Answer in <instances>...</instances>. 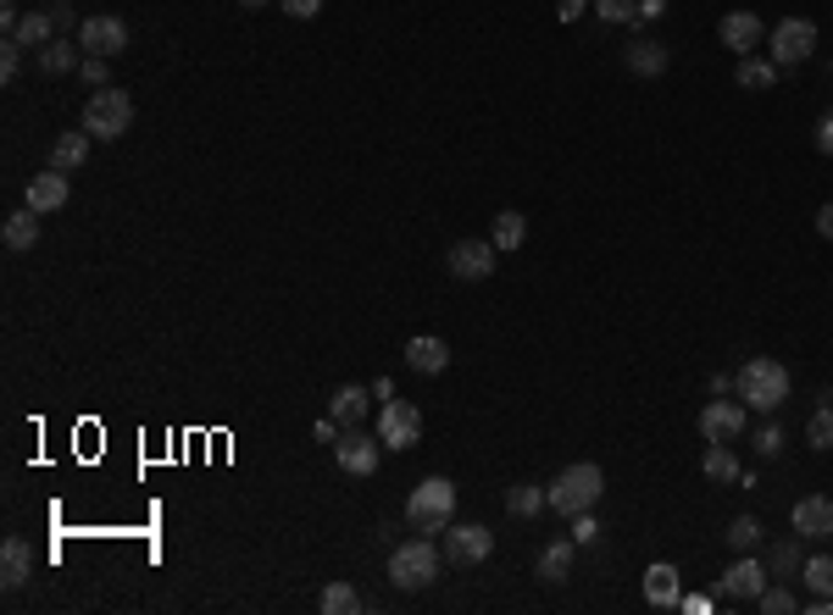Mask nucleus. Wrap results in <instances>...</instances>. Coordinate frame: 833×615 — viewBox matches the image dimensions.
<instances>
[{
  "mask_svg": "<svg viewBox=\"0 0 833 615\" xmlns=\"http://www.w3.org/2000/svg\"><path fill=\"white\" fill-rule=\"evenodd\" d=\"M733 394L744 399V410L772 416V410L789 399V366H783V361H772V355H755V361H744V366H739Z\"/></svg>",
  "mask_w": 833,
  "mask_h": 615,
  "instance_id": "f257e3e1",
  "label": "nucleus"
},
{
  "mask_svg": "<svg viewBox=\"0 0 833 615\" xmlns=\"http://www.w3.org/2000/svg\"><path fill=\"white\" fill-rule=\"evenodd\" d=\"M445 565H451V560H445V549H434L429 532H423V538H405V543L389 549V582H394L400 593H416V587L440 582Z\"/></svg>",
  "mask_w": 833,
  "mask_h": 615,
  "instance_id": "f03ea898",
  "label": "nucleus"
},
{
  "mask_svg": "<svg viewBox=\"0 0 833 615\" xmlns=\"http://www.w3.org/2000/svg\"><path fill=\"white\" fill-rule=\"evenodd\" d=\"M600 493H606V471L595 466V460H578V466H567L556 482H545V504L556 510V515H578V510H595L600 504Z\"/></svg>",
  "mask_w": 833,
  "mask_h": 615,
  "instance_id": "7ed1b4c3",
  "label": "nucleus"
},
{
  "mask_svg": "<svg viewBox=\"0 0 833 615\" xmlns=\"http://www.w3.org/2000/svg\"><path fill=\"white\" fill-rule=\"evenodd\" d=\"M456 521V482L451 477H423L405 499V527L411 532H445Z\"/></svg>",
  "mask_w": 833,
  "mask_h": 615,
  "instance_id": "20e7f679",
  "label": "nucleus"
},
{
  "mask_svg": "<svg viewBox=\"0 0 833 615\" xmlns=\"http://www.w3.org/2000/svg\"><path fill=\"white\" fill-rule=\"evenodd\" d=\"M811 51H816V23H811V18H783V23L767 34V62H772L778 73L811 62Z\"/></svg>",
  "mask_w": 833,
  "mask_h": 615,
  "instance_id": "39448f33",
  "label": "nucleus"
},
{
  "mask_svg": "<svg viewBox=\"0 0 833 615\" xmlns=\"http://www.w3.org/2000/svg\"><path fill=\"white\" fill-rule=\"evenodd\" d=\"M134 128V101L123 90H95L90 106H84V134L95 139H123Z\"/></svg>",
  "mask_w": 833,
  "mask_h": 615,
  "instance_id": "423d86ee",
  "label": "nucleus"
},
{
  "mask_svg": "<svg viewBox=\"0 0 833 615\" xmlns=\"http://www.w3.org/2000/svg\"><path fill=\"white\" fill-rule=\"evenodd\" d=\"M378 438H383V449H416V444H423V410L394 394L378 410Z\"/></svg>",
  "mask_w": 833,
  "mask_h": 615,
  "instance_id": "0eeeda50",
  "label": "nucleus"
},
{
  "mask_svg": "<svg viewBox=\"0 0 833 615\" xmlns=\"http://www.w3.org/2000/svg\"><path fill=\"white\" fill-rule=\"evenodd\" d=\"M440 538H445L440 549H445V560H451V565H484V560L495 554V532H490V527H479V521H462V527L451 521Z\"/></svg>",
  "mask_w": 833,
  "mask_h": 615,
  "instance_id": "6e6552de",
  "label": "nucleus"
},
{
  "mask_svg": "<svg viewBox=\"0 0 833 615\" xmlns=\"http://www.w3.org/2000/svg\"><path fill=\"white\" fill-rule=\"evenodd\" d=\"M333 460H339V471L344 477H372L378 471V460H383V438L378 432H339V444H333Z\"/></svg>",
  "mask_w": 833,
  "mask_h": 615,
  "instance_id": "1a4fd4ad",
  "label": "nucleus"
},
{
  "mask_svg": "<svg viewBox=\"0 0 833 615\" xmlns=\"http://www.w3.org/2000/svg\"><path fill=\"white\" fill-rule=\"evenodd\" d=\"M495 239H456L451 244V256H445V267H451V278H462V283H484L490 272H495Z\"/></svg>",
  "mask_w": 833,
  "mask_h": 615,
  "instance_id": "9d476101",
  "label": "nucleus"
},
{
  "mask_svg": "<svg viewBox=\"0 0 833 615\" xmlns=\"http://www.w3.org/2000/svg\"><path fill=\"white\" fill-rule=\"evenodd\" d=\"M79 45H84V56H106V62H112V56L128 51V23H123V18H106V12H101V18H84V23H79Z\"/></svg>",
  "mask_w": 833,
  "mask_h": 615,
  "instance_id": "9b49d317",
  "label": "nucleus"
},
{
  "mask_svg": "<svg viewBox=\"0 0 833 615\" xmlns=\"http://www.w3.org/2000/svg\"><path fill=\"white\" fill-rule=\"evenodd\" d=\"M744 432V399H711V405H700V438L706 444H733Z\"/></svg>",
  "mask_w": 833,
  "mask_h": 615,
  "instance_id": "f8f14e48",
  "label": "nucleus"
},
{
  "mask_svg": "<svg viewBox=\"0 0 833 615\" xmlns=\"http://www.w3.org/2000/svg\"><path fill=\"white\" fill-rule=\"evenodd\" d=\"M772 576H767V560H755V554H739L728 571H722V582H717V593L722 598H761V587H767Z\"/></svg>",
  "mask_w": 833,
  "mask_h": 615,
  "instance_id": "ddd939ff",
  "label": "nucleus"
},
{
  "mask_svg": "<svg viewBox=\"0 0 833 615\" xmlns=\"http://www.w3.org/2000/svg\"><path fill=\"white\" fill-rule=\"evenodd\" d=\"M717 40H722L733 56H755V45L767 40V29H761L755 12H728V18L717 23Z\"/></svg>",
  "mask_w": 833,
  "mask_h": 615,
  "instance_id": "4468645a",
  "label": "nucleus"
},
{
  "mask_svg": "<svg viewBox=\"0 0 833 615\" xmlns=\"http://www.w3.org/2000/svg\"><path fill=\"white\" fill-rule=\"evenodd\" d=\"M794 532L805 538V543H816V538H833V499L827 493H805L800 504H794Z\"/></svg>",
  "mask_w": 833,
  "mask_h": 615,
  "instance_id": "2eb2a0df",
  "label": "nucleus"
},
{
  "mask_svg": "<svg viewBox=\"0 0 833 615\" xmlns=\"http://www.w3.org/2000/svg\"><path fill=\"white\" fill-rule=\"evenodd\" d=\"M623 62H628V73H634V79H661L672 56H667V45H656V40L634 34V40H628V51H623Z\"/></svg>",
  "mask_w": 833,
  "mask_h": 615,
  "instance_id": "dca6fc26",
  "label": "nucleus"
},
{
  "mask_svg": "<svg viewBox=\"0 0 833 615\" xmlns=\"http://www.w3.org/2000/svg\"><path fill=\"white\" fill-rule=\"evenodd\" d=\"M68 195H73V189H68V173L45 167L40 178H29V200H23V206H34V211L45 217V211H62V206H68Z\"/></svg>",
  "mask_w": 833,
  "mask_h": 615,
  "instance_id": "f3484780",
  "label": "nucleus"
},
{
  "mask_svg": "<svg viewBox=\"0 0 833 615\" xmlns=\"http://www.w3.org/2000/svg\"><path fill=\"white\" fill-rule=\"evenodd\" d=\"M645 598H650L656 609H678L683 582H678V565H672V560H656V565L645 571Z\"/></svg>",
  "mask_w": 833,
  "mask_h": 615,
  "instance_id": "a211bd4d",
  "label": "nucleus"
},
{
  "mask_svg": "<svg viewBox=\"0 0 833 615\" xmlns=\"http://www.w3.org/2000/svg\"><path fill=\"white\" fill-rule=\"evenodd\" d=\"M405 366L423 372V377H440V372L451 366V344H445V338H429V333L411 338V344H405Z\"/></svg>",
  "mask_w": 833,
  "mask_h": 615,
  "instance_id": "6ab92c4d",
  "label": "nucleus"
},
{
  "mask_svg": "<svg viewBox=\"0 0 833 615\" xmlns=\"http://www.w3.org/2000/svg\"><path fill=\"white\" fill-rule=\"evenodd\" d=\"M573 560H578V543H573V538H556V543H545V549H539V582L562 587V582L573 576Z\"/></svg>",
  "mask_w": 833,
  "mask_h": 615,
  "instance_id": "aec40b11",
  "label": "nucleus"
},
{
  "mask_svg": "<svg viewBox=\"0 0 833 615\" xmlns=\"http://www.w3.org/2000/svg\"><path fill=\"white\" fill-rule=\"evenodd\" d=\"M0 571H7V576H0L7 587H23L34 576V549L23 538H7V543H0Z\"/></svg>",
  "mask_w": 833,
  "mask_h": 615,
  "instance_id": "412c9836",
  "label": "nucleus"
},
{
  "mask_svg": "<svg viewBox=\"0 0 833 615\" xmlns=\"http://www.w3.org/2000/svg\"><path fill=\"white\" fill-rule=\"evenodd\" d=\"M800 571H805V549H800V532H794V538H778V543L767 549V576L789 582V576H800Z\"/></svg>",
  "mask_w": 833,
  "mask_h": 615,
  "instance_id": "4be33fe9",
  "label": "nucleus"
},
{
  "mask_svg": "<svg viewBox=\"0 0 833 615\" xmlns=\"http://www.w3.org/2000/svg\"><path fill=\"white\" fill-rule=\"evenodd\" d=\"M90 145H95V134H79V128L62 134V139L51 145V167H56V173H79V167L90 161Z\"/></svg>",
  "mask_w": 833,
  "mask_h": 615,
  "instance_id": "5701e85b",
  "label": "nucleus"
},
{
  "mask_svg": "<svg viewBox=\"0 0 833 615\" xmlns=\"http://www.w3.org/2000/svg\"><path fill=\"white\" fill-rule=\"evenodd\" d=\"M0 239H7V250H34V244H40V211H34V206L12 211L7 228H0Z\"/></svg>",
  "mask_w": 833,
  "mask_h": 615,
  "instance_id": "b1692460",
  "label": "nucleus"
},
{
  "mask_svg": "<svg viewBox=\"0 0 833 615\" xmlns=\"http://www.w3.org/2000/svg\"><path fill=\"white\" fill-rule=\"evenodd\" d=\"M84 62V45H73L68 34H56L45 51H40V73H51V79H62V73H73Z\"/></svg>",
  "mask_w": 833,
  "mask_h": 615,
  "instance_id": "393cba45",
  "label": "nucleus"
},
{
  "mask_svg": "<svg viewBox=\"0 0 833 615\" xmlns=\"http://www.w3.org/2000/svg\"><path fill=\"white\" fill-rule=\"evenodd\" d=\"M367 405H372V388H356V383H344V388L333 394V421H339V427H356V421L367 416Z\"/></svg>",
  "mask_w": 833,
  "mask_h": 615,
  "instance_id": "a878e982",
  "label": "nucleus"
},
{
  "mask_svg": "<svg viewBox=\"0 0 833 615\" xmlns=\"http://www.w3.org/2000/svg\"><path fill=\"white\" fill-rule=\"evenodd\" d=\"M700 471L711 477V482H739V455H733V444H706V460H700Z\"/></svg>",
  "mask_w": 833,
  "mask_h": 615,
  "instance_id": "bb28decb",
  "label": "nucleus"
},
{
  "mask_svg": "<svg viewBox=\"0 0 833 615\" xmlns=\"http://www.w3.org/2000/svg\"><path fill=\"white\" fill-rule=\"evenodd\" d=\"M539 510H545V488H539V482H512V488H506V515L534 521Z\"/></svg>",
  "mask_w": 833,
  "mask_h": 615,
  "instance_id": "cd10ccee",
  "label": "nucleus"
},
{
  "mask_svg": "<svg viewBox=\"0 0 833 615\" xmlns=\"http://www.w3.org/2000/svg\"><path fill=\"white\" fill-rule=\"evenodd\" d=\"M18 45H34V51H45L51 40H56V18L51 12H23V23H18V34H12Z\"/></svg>",
  "mask_w": 833,
  "mask_h": 615,
  "instance_id": "c85d7f7f",
  "label": "nucleus"
},
{
  "mask_svg": "<svg viewBox=\"0 0 833 615\" xmlns=\"http://www.w3.org/2000/svg\"><path fill=\"white\" fill-rule=\"evenodd\" d=\"M733 84H739V90H772V84H778V67H772L767 56H739Z\"/></svg>",
  "mask_w": 833,
  "mask_h": 615,
  "instance_id": "c756f323",
  "label": "nucleus"
},
{
  "mask_svg": "<svg viewBox=\"0 0 833 615\" xmlns=\"http://www.w3.org/2000/svg\"><path fill=\"white\" fill-rule=\"evenodd\" d=\"M490 239H495V250H523V239H528V217H523V211H501V217H495V228H490Z\"/></svg>",
  "mask_w": 833,
  "mask_h": 615,
  "instance_id": "7c9ffc66",
  "label": "nucleus"
},
{
  "mask_svg": "<svg viewBox=\"0 0 833 615\" xmlns=\"http://www.w3.org/2000/svg\"><path fill=\"white\" fill-rule=\"evenodd\" d=\"M722 538H728L733 554H755V549H761V521H755V515H733Z\"/></svg>",
  "mask_w": 833,
  "mask_h": 615,
  "instance_id": "2f4dec72",
  "label": "nucleus"
},
{
  "mask_svg": "<svg viewBox=\"0 0 833 615\" xmlns=\"http://www.w3.org/2000/svg\"><path fill=\"white\" fill-rule=\"evenodd\" d=\"M589 7H595L600 23H623V29H634V34L645 29V23H639V0H589Z\"/></svg>",
  "mask_w": 833,
  "mask_h": 615,
  "instance_id": "473e14b6",
  "label": "nucleus"
},
{
  "mask_svg": "<svg viewBox=\"0 0 833 615\" xmlns=\"http://www.w3.org/2000/svg\"><path fill=\"white\" fill-rule=\"evenodd\" d=\"M317 609H322V615H350V609H361V593H356L350 582H328L322 598H317Z\"/></svg>",
  "mask_w": 833,
  "mask_h": 615,
  "instance_id": "72a5a7b5",
  "label": "nucleus"
},
{
  "mask_svg": "<svg viewBox=\"0 0 833 615\" xmlns=\"http://www.w3.org/2000/svg\"><path fill=\"white\" fill-rule=\"evenodd\" d=\"M755 609H761V615H794V609H800V598H794L783 582H767V587H761V598H755Z\"/></svg>",
  "mask_w": 833,
  "mask_h": 615,
  "instance_id": "f704fd0d",
  "label": "nucleus"
},
{
  "mask_svg": "<svg viewBox=\"0 0 833 615\" xmlns=\"http://www.w3.org/2000/svg\"><path fill=\"white\" fill-rule=\"evenodd\" d=\"M805 444H811V449H833V405H827V399L811 410V421H805Z\"/></svg>",
  "mask_w": 833,
  "mask_h": 615,
  "instance_id": "c9c22d12",
  "label": "nucleus"
},
{
  "mask_svg": "<svg viewBox=\"0 0 833 615\" xmlns=\"http://www.w3.org/2000/svg\"><path fill=\"white\" fill-rule=\"evenodd\" d=\"M805 587L811 593H833V554H805Z\"/></svg>",
  "mask_w": 833,
  "mask_h": 615,
  "instance_id": "e433bc0d",
  "label": "nucleus"
},
{
  "mask_svg": "<svg viewBox=\"0 0 833 615\" xmlns=\"http://www.w3.org/2000/svg\"><path fill=\"white\" fill-rule=\"evenodd\" d=\"M750 449H755L761 460H778V455H783V427H778V421H761L755 438H750Z\"/></svg>",
  "mask_w": 833,
  "mask_h": 615,
  "instance_id": "4c0bfd02",
  "label": "nucleus"
},
{
  "mask_svg": "<svg viewBox=\"0 0 833 615\" xmlns=\"http://www.w3.org/2000/svg\"><path fill=\"white\" fill-rule=\"evenodd\" d=\"M79 79H84L90 90H112V67H106V56H84V62H79Z\"/></svg>",
  "mask_w": 833,
  "mask_h": 615,
  "instance_id": "58836bf2",
  "label": "nucleus"
},
{
  "mask_svg": "<svg viewBox=\"0 0 833 615\" xmlns=\"http://www.w3.org/2000/svg\"><path fill=\"white\" fill-rule=\"evenodd\" d=\"M567 538H573L578 549H589V543L600 538V521H595V510H578V515H573V532H567Z\"/></svg>",
  "mask_w": 833,
  "mask_h": 615,
  "instance_id": "ea45409f",
  "label": "nucleus"
},
{
  "mask_svg": "<svg viewBox=\"0 0 833 615\" xmlns=\"http://www.w3.org/2000/svg\"><path fill=\"white\" fill-rule=\"evenodd\" d=\"M18 67H23V45H18V40H7V45H0V84H12V79H18Z\"/></svg>",
  "mask_w": 833,
  "mask_h": 615,
  "instance_id": "a19ab883",
  "label": "nucleus"
},
{
  "mask_svg": "<svg viewBox=\"0 0 833 615\" xmlns=\"http://www.w3.org/2000/svg\"><path fill=\"white\" fill-rule=\"evenodd\" d=\"M816 150H822V156H833V106L816 117Z\"/></svg>",
  "mask_w": 833,
  "mask_h": 615,
  "instance_id": "79ce46f5",
  "label": "nucleus"
},
{
  "mask_svg": "<svg viewBox=\"0 0 833 615\" xmlns=\"http://www.w3.org/2000/svg\"><path fill=\"white\" fill-rule=\"evenodd\" d=\"M278 7H284L289 18H317V12H322V0H278Z\"/></svg>",
  "mask_w": 833,
  "mask_h": 615,
  "instance_id": "37998d69",
  "label": "nucleus"
},
{
  "mask_svg": "<svg viewBox=\"0 0 833 615\" xmlns=\"http://www.w3.org/2000/svg\"><path fill=\"white\" fill-rule=\"evenodd\" d=\"M584 12H589V0H556V18L562 23H578Z\"/></svg>",
  "mask_w": 833,
  "mask_h": 615,
  "instance_id": "c03bdc74",
  "label": "nucleus"
},
{
  "mask_svg": "<svg viewBox=\"0 0 833 615\" xmlns=\"http://www.w3.org/2000/svg\"><path fill=\"white\" fill-rule=\"evenodd\" d=\"M311 432H317V444H339V421H333V416H322Z\"/></svg>",
  "mask_w": 833,
  "mask_h": 615,
  "instance_id": "a18cd8bd",
  "label": "nucleus"
},
{
  "mask_svg": "<svg viewBox=\"0 0 833 615\" xmlns=\"http://www.w3.org/2000/svg\"><path fill=\"white\" fill-rule=\"evenodd\" d=\"M678 609H689V615H706V609H711V598H706V593H683V598H678Z\"/></svg>",
  "mask_w": 833,
  "mask_h": 615,
  "instance_id": "49530a36",
  "label": "nucleus"
},
{
  "mask_svg": "<svg viewBox=\"0 0 833 615\" xmlns=\"http://www.w3.org/2000/svg\"><path fill=\"white\" fill-rule=\"evenodd\" d=\"M51 18H56V34H68V29H73V7H68V0H56Z\"/></svg>",
  "mask_w": 833,
  "mask_h": 615,
  "instance_id": "de8ad7c7",
  "label": "nucleus"
},
{
  "mask_svg": "<svg viewBox=\"0 0 833 615\" xmlns=\"http://www.w3.org/2000/svg\"><path fill=\"white\" fill-rule=\"evenodd\" d=\"M667 12V0H639V23H656Z\"/></svg>",
  "mask_w": 833,
  "mask_h": 615,
  "instance_id": "09e8293b",
  "label": "nucleus"
},
{
  "mask_svg": "<svg viewBox=\"0 0 833 615\" xmlns=\"http://www.w3.org/2000/svg\"><path fill=\"white\" fill-rule=\"evenodd\" d=\"M816 233H822V239H833V200L816 211Z\"/></svg>",
  "mask_w": 833,
  "mask_h": 615,
  "instance_id": "8fccbe9b",
  "label": "nucleus"
},
{
  "mask_svg": "<svg viewBox=\"0 0 833 615\" xmlns=\"http://www.w3.org/2000/svg\"><path fill=\"white\" fill-rule=\"evenodd\" d=\"M372 399H383V405H389V399H394V383H389V377H378V383H372Z\"/></svg>",
  "mask_w": 833,
  "mask_h": 615,
  "instance_id": "3c124183",
  "label": "nucleus"
},
{
  "mask_svg": "<svg viewBox=\"0 0 833 615\" xmlns=\"http://www.w3.org/2000/svg\"><path fill=\"white\" fill-rule=\"evenodd\" d=\"M239 7H245V12H261V7H272V0H239Z\"/></svg>",
  "mask_w": 833,
  "mask_h": 615,
  "instance_id": "603ef678",
  "label": "nucleus"
}]
</instances>
